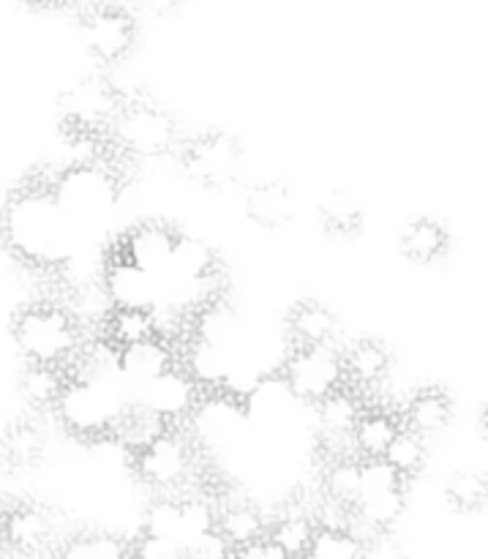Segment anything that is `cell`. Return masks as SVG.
<instances>
[{
  "label": "cell",
  "instance_id": "1",
  "mask_svg": "<svg viewBox=\"0 0 488 559\" xmlns=\"http://www.w3.org/2000/svg\"><path fill=\"white\" fill-rule=\"evenodd\" d=\"M11 336L22 358L31 364H52L69 369L82 347V322L74 311L52 300H36L16 309Z\"/></svg>",
  "mask_w": 488,
  "mask_h": 559
},
{
  "label": "cell",
  "instance_id": "2",
  "mask_svg": "<svg viewBox=\"0 0 488 559\" xmlns=\"http://www.w3.org/2000/svg\"><path fill=\"white\" fill-rule=\"evenodd\" d=\"M407 489L409 480L388 467L382 459L364 462V478H360L358 500L349 511V527L360 538L391 535V530L407 511Z\"/></svg>",
  "mask_w": 488,
  "mask_h": 559
},
{
  "label": "cell",
  "instance_id": "3",
  "mask_svg": "<svg viewBox=\"0 0 488 559\" xmlns=\"http://www.w3.org/2000/svg\"><path fill=\"white\" fill-rule=\"evenodd\" d=\"M109 140L129 156L158 158L175 151L180 142L178 120L147 98H129L107 129Z\"/></svg>",
  "mask_w": 488,
  "mask_h": 559
},
{
  "label": "cell",
  "instance_id": "4",
  "mask_svg": "<svg viewBox=\"0 0 488 559\" xmlns=\"http://www.w3.org/2000/svg\"><path fill=\"white\" fill-rule=\"evenodd\" d=\"M80 38L85 52L104 66H118L134 52L140 22L118 0H96L80 14Z\"/></svg>",
  "mask_w": 488,
  "mask_h": 559
},
{
  "label": "cell",
  "instance_id": "5",
  "mask_svg": "<svg viewBox=\"0 0 488 559\" xmlns=\"http://www.w3.org/2000/svg\"><path fill=\"white\" fill-rule=\"evenodd\" d=\"M134 475L156 495H178L197 478V453L189 437L169 426L134 453Z\"/></svg>",
  "mask_w": 488,
  "mask_h": 559
},
{
  "label": "cell",
  "instance_id": "6",
  "mask_svg": "<svg viewBox=\"0 0 488 559\" xmlns=\"http://www.w3.org/2000/svg\"><path fill=\"white\" fill-rule=\"evenodd\" d=\"M120 107H123V96L115 82L104 74H91L60 93L58 118L60 126L71 134L96 136L109 129Z\"/></svg>",
  "mask_w": 488,
  "mask_h": 559
},
{
  "label": "cell",
  "instance_id": "7",
  "mask_svg": "<svg viewBox=\"0 0 488 559\" xmlns=\"http://www.w3.org/2000/svg\"><path fill=\"white\" fill-rule=\"evenodd\" d=\"M180 164L194 183L224 191L240 180L243 151H240V142L227 131H202L183 142Z\"/></svg>",
  "mask_w": 488,
  "mask_h": 559
},
{
  "label": "cell",
  "instance_id": "8",
  "mask_svg": "<svg viewBox=\"0 0 488 559\" xmlns=\"http://www.w3.org/2000/svg\"><path fill=\"white\" fill-rule=\"evenodd\" d=\"M284 382L306 404H320L342 385H347L344 377L342 349L333 344H314V347H295L284 364Z\"/></svg>",
  "mask_w": 488,
  "mask_h": 559
},
{
  "label": "cell",
  "instance_id": "9",
  "mask_svg": "<svg viewBox=\"0 0 488 559\" xmlns=\"http://www.w3.org/2000/svg\"><path fill=\"white\" fill-rule=\"evenodd\" d=\"M55 519L33 500L0 502V555L9 559H33L52 549Z\"/></svg>",
  "mask_w": 488,
  "mask_h": 559
},
{
  "label": "cell",
  "instance_id": "10",
  "mask_svg": "<svg viewBox=\"0 0 488 559\" xmlns=\"http://www.w3.org/2000/svg\"><path fill=\"white\" fill-rule=\"evenodd\" d=\"M314 407H317V426H320L322 445L336 451V456H347V448L353 451V445H349V440H353V429L366 407V404L360 402V393L355 391V388L342 385L338 391H333L331 396L322 399L320 404H314Z\"/></svg>",
  "mask_w": 488,
  "mask_h": 559
},
{
  "label": "cell",
  "instance_id": "11",
  "mask_svg": "<svg viewBox=\"0 0 488 559\" xmlns=\"http://www.w3.org/2000/svg\"><path fill=\"white\" fill-rule=\"evenodd\" d=\"M344 377L355 391H371L382 385L393 369V353L380 338H358L342 353Z\"/></svg>",
  "mask_w": 488,
  "mask_h": 559
},
{
  "label": "cell",
  "instance_id": "12",
  "mask_svg": "<svg viewBox=\"0 0 488 559\" xmlns=\"http://www.w3.org/2000/svg\"><path fill=\"white\" fill-rule=\"evenodd\" d=\"M47 440L31 418L11 420L0 437V467L11 475L31 473L44 462Z\"/></svg>",
  "mask_w": 488,
  "mask_h": 559
},
{
  "label": "cell",
  "instance_id": "13",
  "mask_svg": "<svg viewBox=\"0 0 488 559\" xmlns=\"http://www.w3.org/2000/svg\"><path fill=\"white\" fill-rule=\"evenodd\" d=\"M398 418H402L404 429L429 440V437L442 435L451 426L453 399L448 396L445 388H420Z\"/></svg>",
  "mask_w": 488,
  "mask_h": 559
},
{
  "label": "cell",
  "instance_id": "14",
  "mask_svg": "<svg viewBox=\"0 0 488 559\" xmlns=\"http://www.w3.org/2000/svg\"><path fill=\"white\" fill-rule=\"evenodd\" d=\"M69 385V369L52 364H31V360H25L20 377H16V391H20L22 402L31 409H55Z\"/></svg>",
  "mask_w": 488,
  "mask_h": 559
},
{
  "label": "cell",
  "instance_id": "15",
  "mask_svg": "<svg viewBox=\"0 0 488 559\" xmlns=\"http://www.w3.org/2000/svg\"><path fill=\"white\" fill-rule=\"evenodd\" d=\"M398 429H402V418L396 413L385 407H364L353 429L349 445H353V453L360 462H377V459L385 456L388 445H391Z\"/></svg>",
  "mask_w": 488,
  "mask_h": 559
},
{
  "label": "cell",
  "instance_id": "16",
  "mask_svg": "<svg viewBox=\"0 0 488 559\" xmlns=\"http://www.w3.org/2000/svg\"><path fill=\"white\" fill-rule=\"evenodd\" d=\"M118 369L123 374H129L131 380H140L145 385H151L153 380L164 377L167 371L175 369V355L172 347L164 342V336L145 338V342L129 344V347L118 349V358H115Z\"/></svg>",
  "mask_w": 488,
  "mask_h": 559
},
{
  "label": "cell",
  "instance_id": "17",
  "mask_svg": "<svg viewBox=\"0 0 488 559\" xmlns=\"http://www.w3.org/2000/svg\"><path fill=\"white\" fill-rule=\"evenodd\" d=\"M175 246H178V235L172 229L164 224H142L123 240V260L140 271H153L172 260Z\"/></svg>",
  "mask_w": 488,
  "mask_h": 559
},
{
  "label": "cell",
  "instance_id": "18",
  "mask_svg": "<svg viewBox=\"0 0 488 559\" xmlns=\"http://www.w3.org/2000/svg\"><path fill=\"white\" fill-rule=\"evenodd\" d=\"M216 530L233 551L246 549L265 538L267 522L260 508L249 500H233L218 506L216 511Z\"/></svg>",
  "mask_w": 488,
  "mask_h": 559
},
{
  "label": "cell",
  "instance_id": "19",
  "mask_svg": "<svg viewBox=\"0 0 488 559\" xmlns=\"http://www.w3.org/2000/svg\"><path fill=\"white\" fill-rule=\"evenodd\" d=\"M246 216L262 229H278L293 218L295 200L293 191L282 180H262L246 191Z\"/></svg>",
  "mask_w": 488,
  "mask_h": 559
},
{
  "label": "cell",
  "instance_id": "20",
  "mask_svg": "<svg viewBox=\"0 0 488 559\" xmlns=\"http://www.w3.org/2000/svg\"><path fill=\"white\" fill-rule=\"evenodd\" d=\"M398 249L413 265H435L451 249V235L437 218L420 216L402 229Z\"/></svg>",
  "mask_w": 488,
  "mask_h": 559
},
{
  "label": "cell",
  "instance_id": "21",
  "mask_svg": "<svg viewBox=\"0 0 488 559\" xmlns=\"http://www.w3.org/2000/svg\"><path fill=\"white\" fill-rule=\"evenodd\" d=\"M287 331L295 347L333 344L338 333V317L320 300H300L287 317Z\"/></svg>",
  "mask_w": 488,
  "mask_h": 559
},
{
  "label": "cell",
  "instance_id": "22",
  "mask_svg": "<svg viewBox=\"0 0 488 559\" xmlns=\"http://www.w3.org/2000/svg\"><path fill=\"white\" fill-rule=\"evenodd\" d=\"M314 535L317 519L300 508H293V511H284L276 522H267L265 538L289 559H303L314 544Z\"/></svg>",
  "mask_w": 488,
  "mask_h": 559
},
{
  "label": "cell",
  "instance_id": "23",
  "mask_svg": "<svg viewBox=\"0 0 488 559\" xmlns=\"http://www.w3.org/2000/svg\"><path fill=\"white\" fill-rule=\"evenodd\" d=\"M104 328H107V342L115 349L158 336L156 314L151 309H145V306L134 304L115 306L107 314V320H104Z\"/></svg>",
  "mask_w": 488,
  "mask_h": 559
},
{
  "label": "cell",
  "instance_id": "24",
  "mask_svg": "<svg viewBox=\"0 0 488 559\" xmlns=\"http://www.w3.org/2000/svg\"><path fill=\"white\" fill-rule=\"evenodd\" d=\"M360 478H364V462L355 453L331 459L322 475V497L328 506H336L342 511H353L360 491Z\"/></svg>",
  "mask_w": 488,
  "mask_h": 559
},
{
  "label": "cell",
  "instance_id": "25",
  "mask_svg": "<svg viewBox=\"0 0 488 559\" xmlns=\"http://www.w3.org/2000/svg\"><path fill=\"white\" fill-rule=\"evenodd\" d=\"M167 429L169 420H164L162 415H158L156 409L147 407V404H140V407H131L120 415L118 424H115V437H118L131 453H136L140 448H145L147 442H153Z\"/></svg>",
  "mask_w": 488,
  "mask_h": 559
},
{
  "label": "cell",
  "instance_id": "26",
  "mask_svg": "<svg viewBox=\"0 0 488 559\" xmlns=\"http://www.w3.org/2000/svg\"><path fill=\"white\" fill-rule=\"evenodd\" d=\"M320 216L325 233L336 235V238H353V235H358L364 229L360 202L344 189H336L333 194H328V200L320 207Z\"/></svg>",
  "mask_w": 488,
  "mask_h": 559
},
{
  "label": "cell",
  "instance_id": "27",
  "mask_svg": "<svg viewBox=\"0 0 488 559\" xmlns=\"http://www.w3.org/2000/svg\"><path fill=\"white\" fill-rule=\"evenodd\" d=\"M445 500L453 511L464 513V516L480 513L488 502L486 475L475 473V469H459V473H453L445 484Z\"/></svg>",
  "mask_w": 488,
  "mask_h": 559
},
{
  "label": "cell",
  "instance_id": "28",
  "mask_svg": "<svg viewBox=\"0 0 488 559\" xmlns=\"http://www.w3.org/2000/svg\"><path fill=\"white\" fill-rule=\"evenodd\" d=\"M303 559H366V544L353 527H320Z\"/></svg>",
  "mask_w": 488,
  "mask_h": 559
},
{
  "label": "cell",
  "instance_id": "29",
  "mask_svg": "<svg viewBox=\"0 0 488 559\" xmlns=\"http://www.w3.org/2000/svg\"><path fill=\"white\" fill-rule=\"evenodd\" d=\"M382 462L388 464V467L396 469L402 478L413 480L415 475L424 473L426 462H429V451H426V440L424 437L413 435L409 429H398L396 437L391 440V445H388L385 456H382Z\"/></svg>",
  "mask_w": 488,
  "mask_h": 559
},
{
  "label": "cell",
  "instance_id": "30",
  "mask_svg": "<svg viewBox=\"0 0 488 559\" xmlns=\"http://www.w3.org/2000/svg\"><path fill=\"white\" fill-rule=\"evenodd\" d=\"M142 533L158 535V538H167V540H175V544L186 546V527H183V508H180V497L158 495V500H153L151 508H147Z\"/></svg>",
  "mask_w": 488,
  "mask_h": 559
},
{
  "label": "cell",
  "instance_id": "31",
  "mask_svg": "<svg viewBox=\"0 0 488 559\" xmlns=\"http://www.w3.org/2000/svg\"><path fill=\"white\" fill-rule=\"evenodd\" d=\"M129 559H186V551L175 540L140 533L134 540H129Z\"/></svg>",
  "mask_w": 488,
  "mask_h": 559
},
{
  "label": "cell",
  "instance_id": "32",
  "mask_svg": "<svg viewBox=\"0 0 488 559\" xmlns=\"http://www.w3.org/2000/svg\"><path fill=\"white\" fill-rule=\"evenodd\" d=\"M235 555L227 546V540L218 535V530H211V533L197 535L194 540L186 544V559H227Z\"/></svg>",
  "mask_w": 488,
  "mask_h": 559
},
{
  "label": "cell",
  "instance_id": "33",
  "mask_svg": "<svg viewBox=\"0 0 488 559\" xmlns=\"http://www.w3.org/2000/svg\"><path fill=\"white\" fill-rule=\"evenodd\" d=\"M235 557L238 559H289L287 555H282V551H278L267 538H262V540H257V544L246 546V549L235 551Z\"/></svg>",
  "mask_w": 488,
  "mask_h": 559
},
{
  "label": "cell",
  "instance_id": "34",
  "mask_svg": "<svg viewBox=\"0 0 488 559\" xmlns=\"http://www.w3.org/2000/svg\"><path fill=\"white\" fill-rule=\"evenodd\" d=\"M136 9L151 16H169L186 5V0H134Z\"/></svg>",
  "mask_w": 488,
  "mask_h": 559
},
{
  "label": "cell",
  "instance_id": "35",
  "mask_svg": "<svg viewBox=\"0 0 488 559\" xmlns=\"http://www.w3.org/2000/svg\"><path fill=\"white\" fill-rule=\"evenodd\" d=\"M20 3H25L27 9H36V11H52V9H63V5H69L71 0H20Z\"/></svg>",
  "mask_w": 488,
  "mask_h": 559
},
{
  "label": "cell",
  "instance_id": "36",
  "mask_svg": "<svg viewBox=\"0 0 488 559\" xmlns=\"http://www.w3.org/2000/svg\"><path fill=\"white\" fill-rule=\"evenodd\" d=\"M486 420H488V415H486V407H484V409H480V437H484V440H486V435H488Z\"/></svg>",
  "mask_w": 488,
  "mask_h": 559
},
{
  "label": "cell",
  "instance_id": "37",
  "mask_svg": "<svg viewBox=\"0 0 488 559\" xmlns=\"http://www.w3.org/2000/svg\"><path fill=\"white\" fill-rule=\"evenodd\" d=\"M227 559H238V557H235V555H229V557H227Z\"/></svg>",
  "mask_w": 488,
  "mask_h": 559
}]
</instances>
